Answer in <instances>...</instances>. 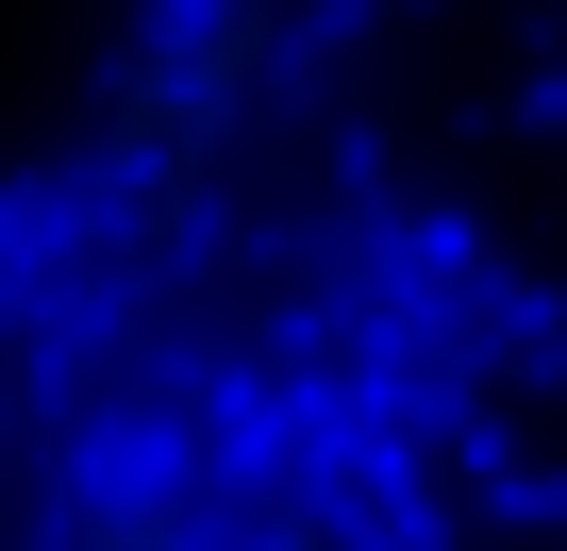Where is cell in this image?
Wrapping results in <instances>:
<instances>
[{
  "instance_id": "6da1fadb",
  "label": "cell",
  "mask_w": 567,
  "mask_h": 551,
  "mask_svg": "<svg viewBox=\"0 0 567 551\" xmlns=\"http://www.w3.org/2000/svg\"><path fill=\"white\" fill-rule=\"evenodd\" d=\"M34 551H284L267 518H234L217 484H184V468H101V484H68L51 501V534Z\"/></svg>"
}]
</instances>
